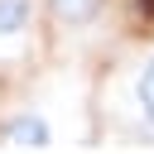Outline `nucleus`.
<instances>
[{
    "label": "nucleus",
    "instance_id": "1",
    "mask_svg": "<svg viewBox=\"0 0 154 154\" xmlns=\"http://www.w3.org/2000/svg\"><path fill=\"white\" fill-rule=\"evenodd\" d=\"M0 140L5 144H19V149H48L53 144V125L43 120V111H19L0 125Z\"/></svg>",
    "mask_w": 154,
    "mask_h": 154
},
{
    "label": "nucleus",
    "instance_id": "2",
    "mask_svg": "<svg viewBox=\"0 0 154 154\" xmlns=\"http://www.w3.org/2000/svg\"><path fill=\"white\" fill-rule=\"evenodd\" d=\"M48 10H53L58 24H67V29H87V24L106 10V0H48Z\"/></svg>",
    "mask_w": 154,
    "mask_h": 154
},
{
    "label": "nucleus",
    "instance_id": "3",
    "mask_svg": "<svg viewBox=\"0 0 154 154\" xmlns=\"http://www.w3.org/2000/svg\"><path fill=\"white\" fill-rule=\"evenodd\" d=\"M34 19V0H0V38H19Z\"/></svg>",
    "mask_w": 154,
    "mask_h": 154
},
{
    "label": "nucleus",
    "instance_id": "4",
    "mask_svg": "<svg viewBox=\"0 0 154 154\" xmlns=\"http://www.w3.org/2000/svg\"><path fill=\"white\" fill-rule=\"evenodd\" d=\"M135 101H140V116L154 125V53L140 63V72H135Z\"/></svg>",
    "mask_w": 154,
    "mask_h": 154
}]
</instances>
